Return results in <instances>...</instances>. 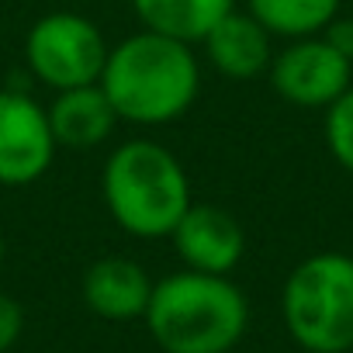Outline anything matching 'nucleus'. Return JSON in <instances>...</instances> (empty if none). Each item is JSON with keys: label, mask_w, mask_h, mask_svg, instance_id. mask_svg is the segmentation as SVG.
<instances>
[{"label": "nucleus", "mask_w": 353, "mask_h": 353, "mask_svg": "<svg viewBox=\"0 0 353 353\" xmlns=\"http://www.w3.org/2000/svg\"><path fill=\"white\" fill-rule=\"evenodd\" d=\"M97 83L118 121L156 128L184 118L194 108L201 94V63L194 46L139 28L111 46Z\"/></svg>", "instance_id": "1"}, {"label": "nucleus", "mask_w": 353, "mask_h": 353, "mask_svg": "<svg viewBox=\"0 0 353 353\" xmlns=\"http://www.w3.org/2000/svg\"><path fill=\"white\" fill-rule=\"evenodd\" d=\"M142 319L163 353H232L250 329V301L236 281L184 267L152 284Z\"/></svg>", "instance_id": "2"}, {"label": "nucleus", "mask_w": 353, "mask_h": 353, "mask_svg": "<svg viewBox=\"0 0 353 353\" xmlns=\"http://www.w3.org/2000/svg\"><path fill=\"white\" fill-rule=\"evenodd\" d=\"M101 198L114 225L135 239H163L191 208L184 163L152 139L111 149L101 170Z\"/></svg>", "instance_id": "3"}, {"label": "nucleus", "mask_w": 353, "mask_h": 353, "mask_svg": "<svg viewBox=\"0 0 353 353\" xmlns=\"http://www.w3.org/2000/svg\"><path fill=\"white\" fill-rule=\"evenodd\" d=\"M281 315L305 353L353 350V256L312 253L284 281Z\"/></svg>", "instance_id": "4"}, {"label": "nucleus", "mask_w": 353, "mask_h": 353, "mask_svg": "<svg viewBox=\"0 0 353 353\" xmlns=\"http://www.w3.org/2000/svg\"><path fill=\"white\" fill-rule=\"evenodd\" d=\"M108 52L111 46L104 32L77 11L42 14L25 35V63L32 77L46 83L52 94L97 83Z\"/></svg>", "instance_id": "5"}, {"label": "nucleus", "mask_w": 353, "mask_h": 353, "mask_svg": "<svg viewBox=\"0 0 353 353\" xmlns=\"http://www.w3.org/2000/svg\"><path fill=\"white\" fill-rule=\"evenodd\" d=\"M267 80L288 104L325 111L353 87V59L343 56L325 35H308L274 52Z\"/></svg>", "instance_id": "6"}, {"label": "nucleus", "mask_w": 353, "mask_h": 353, "mask_svg": "<svg viewBox=\"0 0 353 353\" xmlns=\"http://www.w3.org/2000/svg\"><path fill=\"white\" fill-rule=\"evenodd\" d=\"M56 149L46 104L25 90H0V188H28L42 181Z\"/></svg>", "instance_id": "7"}, {"label": "nucleus", "mask_w": 353, "mask_h": 353, "mask_svg": "<svg viewBox=\"0 0 353 353\" xmlns=\"http://www.w3.org/2000/svg\"><path fill=\"white\" fill-rule=\"evenodd\" d=\"M170 239H173V250L181 256V263L198 274L229 277L246 253V232H243L239 219L219 205L191 201L184 219L173 225Z\"/></svg>", "instance_id": "8"}, {"label": "nucleus", "mask_w": 353, "mask_h": 353, "mask_svg": "<svg viewBox=\"0 0 353 353\" xmlns=\"http://www.w3.org/2000/svg\"><path fill=\"white\" fill-rule=\"evenodd\" d=\"M149 270L132 256H101L83 270L80 298L83 305L108 322H132L142 319L152 298Z\"/></svg>", "instance_id": "9"}, {"label": "nucleus", "mask_w": 353, "mask_h": 353, "mask_svg": "<svg viewBox=\"0 0 353 353\" xmlns=\"http://www.w3.org/2000/svg\"><path fill=\"white\" fill-rule=\"evenodd\" d=\"M201 49L208 66L229 80H256L274 63V35L250 11H229L201 39Z\"/></svg>", "instance_id": "10"}, {"label": "nucleus", "mask_w": 353, "mask_h": 353, "mask_svg": "<svg viewBox=\"0 0 353 353\" xmlns=\"http://www.w3.org/2000/svg\"><path fill=\"white\" fill-rule=\"evenodd\" d=\"M46 114L59 149H97L111 139L118 125V114L101 83L56 90L52 101L46 104Z\"/></svg>", "instance_id": "11"}, {"label": "nucleus", "mask_w": 353, "mask_h": 353, "mask_svg": "<svg viewBox=\"0 0 353 353\" xmlns=\"http://www.w3.org/2000/svg\"><path fill=\"white\" fill-rule=\"evenodd\" d=\"M132 11L145 32L184 46H201V39L229 11H236V0H132Z\"/></svg>", "instance_id": "12"}, {"label": "nucleus", "mask_w": 353, "mask_h": 353, "mask_svg": "<svg viewBox=\"0 0 353 353\" xmlns=\"http://www.w3.org/2000/svg\"><path fill=\"white\" fill-rule=\"evenodd\" d=\"M250 14L274 39L322 35L339 18V0H250Z\"/></svg>", "instance_id": "13"}, {"label": "nucleus", "mask_w": 353, "mask_h": 353, "mask_svg": "<svg viewBox=\"0 0 353 353\" xmlns=\"http://www.w3.org/2000/svg\"><path fill=\"white\" fill-rule=\"evenodd\" d=\"M325 145L332 159L353 173V87L325 108Z\"/></svg>", "instance_id": "14"}, {"label": "nucleus", "mask_w": 353, "mask_h": 353, "mask_svg": "<svg viewBox=\"0 0 353 353\" xmlns=\"http://www.w3.org/2000/svg\"><path fill=\"white\" fill-rule=\"evenodd\" d=\"M21 332H25V308H21V301L0 291V353L14 350Z\"/></svg>", "instance_id": "15"}, {"label": "nucleus", "mask_w": 353, "mask_h": 353, "mask_svg": "<svg viewBox=\"0 0 353 353\" xmlns=\"http://www.w3.org/2000/svg\"><path fill=\"white\" fill-rule=\"evenodd\" d=\"M322 35H325V39L343 52V56H350V59H353V21H350V18H336Z\"/></svg>", "instance_id": "16"}, {"label": "nucleus", "mask_w": 353, "mask_h": 353, "mask_svg": "<svg viewBox=\"0 0 353 353\" xmlns=\"http://www.w3.org/2000/svg\"><path fill=\"white\" fill-rule=\"evenodd\" d=\"M4 253H8V246H4V236H0V267H4Z\"/></svg>", "instance_id": "17"}]
</instances>
